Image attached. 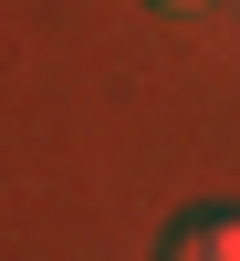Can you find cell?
I'll list each match as a JSON object with an SVG mask.
<instances>
[{
  "label": "cell",
  "mask_w": 240,
  "mask_h": 261,
  "mask_svg": "<svg viewBox=\"0 0 240 261\" xmlns=\"http://www.w3.org/2000/svg\"><path fill=\"white\" fill-rule=\"evenodd\" d=\"M157 261H240V209H178Z\"/></svg>",
  "instance_id": "6da1fadb"
},
{
  "label": "cell",
  "mask_w": 240,
  "mask_h": 261,
  "mask_svg": "<svg viewBox=\"0 0 240 261\" xmlns=\"http://www.w3.org/2000/svg\"><path fill=\"white\" fill-rule=\"evenodd\" d=\"M146 11H209V0H146Z\"/></svg>",
  "instance_id": "7a4b0ae2"
}]
</instances>
